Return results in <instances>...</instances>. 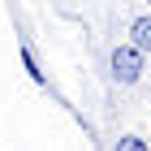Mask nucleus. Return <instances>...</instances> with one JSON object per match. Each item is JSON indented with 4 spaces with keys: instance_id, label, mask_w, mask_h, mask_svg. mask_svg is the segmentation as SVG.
I'll list each match as a JSON object with an SVG mask.
<instances>
[{
    "instance_id": "f03ea898",
    "label": "nucleus",
    "mask_w": 151,
    "mask_h": 151,
    "mask_svg": "<svg viewBox=\"0 0 151 151\" xmlns=\"http://www.w3.org/2000/svg\"><path fill=\"white\" fill-rule=\"evenodd\" d=\"M129 47H138L142 56H151V13H134L129 17Z\"/></svg>"
},
{
    "instance_id": "f257e3e1",
    "label": "nucleus",
    "mask_w": 151,
    "mask_h": 151,
    "mask_svg": "<svg viewBox=\"0 0 151 151\" xmlns=\"http://www.w3.org/2000/svg\"><path fill=\"white\" fill-rule=\"evenodd\" d=\"M108 73H112L116 86H138L142 73H147V56H142L138 47H129V43H112V52H108Z\"/></svg>"
},
{
    "instance_id": "20e7f679",
    "label": "nucleus",
    "mask_w": 151,
    "mask_h": 151,
    "mask_svg": "<svg viewBox=\"0 0 151 151\" xmlns=\"http://www.w3.org/2000/svg\"><path fill=\"white\" fill-rule=\"evenodd\" d=\"M112 151H151V142L142 138V134H121V138L112 142Z\"/></svg>"
},
{
    "instance_id": "7ed1b4c3",
    "label": "nucleus",
    "mask_w": 151,
    "mask_h": 151,
    "mask_svg": "<svg viewBox=\"0 0 151 151\" xmlns=\"http://www.w3.org/2000/svg\"><path fill=\"white\" fill-rule=\"evenodd\" d=\"M17 56H22V69H26V78L35 82V86H47V73H43V65H39V56H35V47L26 43H17Z\"/></svg>"
}]
</instances>
